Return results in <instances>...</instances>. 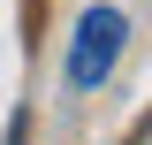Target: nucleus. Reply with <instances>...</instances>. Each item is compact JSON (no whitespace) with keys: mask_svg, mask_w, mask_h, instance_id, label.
<instances>
[{"mask_svg":"<svg viewBox=\"0 0 152 145\" xmlns=\"http://www.w3.org/2000/svg\"><path fill=\"white\" fill-rule=\"evenodd\" d=\"M122 46H129V16L122 8H84L76 46H69V92H99L122 61Z\"/></svg>","mask_w":152,"mask_h":145,"instance_id":"1","label":"nucleus"},{"mask_svg":"<svg viewBox=\"0 0 152 145\" xmlns=\"http://www.w3.org/2000/svg\"><path fill=\"white\" fill-rule=\"evenodd\" d=\"M137 145H152V122H145V130H137Z\"/></svg>","mask_w":152,"mask_h":145,"instance_id":"2","label":"nucleus"}]
</instances>
